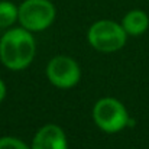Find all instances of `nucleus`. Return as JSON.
Returning <instances> with one entry per match:
<instances>
[{
  "instance_id": "1",
  "label": "nucleus",
  "mask_w": 149,
  "mask_h": 149,
  "mask_svg": "<svg viewBox=\"0 0 149 149\" xmlns=\"http://www.w3.org/2000/svg\"><path fill=\"white\" fill-rule=\"evenodd\" d=\"M36 44L31 31L25 28H15L0 39V61L4 67L13 71L26 68L35 56Z\"/></svg>"
},
{
  "instance_id": "2",
  "label": "nucleus",
  "mask_w": 149,
  "mask_h": 149,
  "mask_svg": "<svg viewBox=\"0 0 149 149\" xmlns=\"http://www.w3.org/2000/svg\"><path fill=\"white\" fill-rule=\"evenodd\" d=\"M126 31L113 20H99L88 31V42L99 52H114L126 44Z\"/></svg>"
},
{
  "instance_id": "3",
  "label": "nucleus",
  "mask_w": 149,
  "mask_h": 149,
  "mask_svg": "<svg viewBox=\"0 0 149 149\" xmlns=\"http://www.w3.org/2000/svg\"><path fill=\"white\" fill-rule=\"evenodd\" d=\"M93 119L100 129L107 133H116L122 130L129 122L126 107L113 97L100 99L94 104Z\"/></svg>"
},
{
  "instance_id": "4",
  "label": "nucleus",
  "mask_w": 149,
  "mask_h": 149,
  "mask_svg": "<svg viewBox=\"0 0 149 149\" xmlns=\"http://www.w3.org/2000/svg\"><path fill=\"white\" fill-rule=\"evenodd\" d=\"M17 19L31 32L47 29L55 19V7L49 0H25L19 6Z\"/></svg>"
},
{
  "instance_id": "5",
  "label": "nucleus",
  "mask_w": 149,
  "mask_h": 149,
  "mask_svg": "<svg viewBox=\"0 0 149 149\" xmlns=\"http://www.w3.org/2000/svg\"><path fill=\"white\" fill-rule=\"evenodd\" d=\"M47 77L58 88H71L74 87L81 77V70L78 64L65 55H58L52 58L47 67Z\"/></svg>"
},
{
  "instance_id": "6",
  "label": "nucleus",
  "mask_w": 149,
  "mask_h": 149,
  "mask_svg": "<svg viewBox=\"0 0 149 149\" xmlns=\"http://www.w3.org/2000/svg\"><path fill=\"white\" fill-rule=\"evenodd\" d=\"M31 149H68L64 130L56 125L41 127L32 141Z\"/></svg>"
},
{
  "instance_id": "7",
  "label": "nucleus",
  "mask_w": 149,
  "mask_h": 149,
  "mask_svg": "<svg viewBox=\"0 0 149 149\" xmlns=\"http://www.w3.org/2000/svg\"><path fill=\"white\" fill-rule=\"evenodd\" d=\"M122 26H123V29L126 31L127 35L138 36V35H142L148 29L149 17L142 10H132L123 17Z\"/></svg>"
},
{
  "instance_id": "8",
  "label": "nucleus",
  "mask_w": 149,
  "mask_h": 149,
  "mask_svg": "<svg viewBox=\"0 0 149 149\" xmlns=\"http://www.w3.org/2000/svg\"><path fill=\"white\" fill-rule=\"evenodd\" d=\"M19 9L10 1H0V28H9L17 19Z\"/></svg>"
},
{
  "instance_id": "9",
  "label": "nucleus",
  "mask_w": 149,
  "mask_h": 149,
  "mask_svg": "<svg viewBox=\"0 0 149 149\" xmlns=\"http://www.w3.org/2000/svg\"><path fill=\"white\" fill-rule=\"evenodd\" d=\"M0 149H31L25 142L20 139L12 138V136H4L0 138Z\"/></svg>"
},
{
  "instance_id": "10",
  "label": "nucleus",
  "mask_w": 149,
  "mask_h": 149,
  "mask_svg": "<svg viewBox=\"0 0 149 149\" xmlns=\"http://www.w3.org/2000/svg\"><path fill=\"white\" fill-rule=\"evenodd\" d=\"M4 96H6V86H4V83L0 80V101H3Z\"/></svg>"
}]
</instances>
